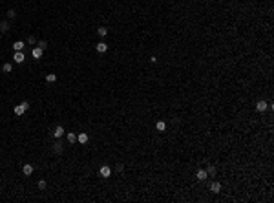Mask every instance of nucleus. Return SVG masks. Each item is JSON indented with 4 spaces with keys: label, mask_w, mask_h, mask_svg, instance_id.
<instances>
[{
    "label": "nucleus",
    "mask_w": 274,
    "mask_h": 203,
    "mask_svg": "<svg viewBox=\"0 0 274 203\" xmlns=\"http://www.w3.org/2000/svg\"><path fill=\"white\" fill-rule=\"evenodd\" d=\"M28 108H29V103L28 101H22L20 105L15 106V115H24V112H26Z\"/></svg>",
    "instance_id": "obj_1"
},
{
    "label": "nucleus",
    "mask_w": 274,
    "mask_h": 203,
    "mask_svg": "<svg viewBox=\"0 0 274 203\" xmlns=\"http://www.w3.org/2000/svg\"><path fill=\"white\" fill-rule=\"evenodd\" d=\"M99 174H101V176L104 177V179H106V177L112 176V168H110L108 165H102L101 168H99Z\"/></svg>",
    "instance_id": "obj_2"
},
{
    "label": "nucleus",
    "mask_w": 274,
    "mask_h": 203,
    "mask_svg": "<svg viewBox=\"0 0 274 203\" xmlns=\"http://www.w3.org/2000/svg\"><path fill=\"white\" fill-rule=\"evenodd\" d=\"M13 61H15V64H22L24 61H26V57H24V53H22V51H15Z\"/></svg>",
    "instance_id": "obj_3"
},
{
    "label": "nucleus",
    "mask_w": 274,
    "mask_h": 203,
    "mask_svg": "<svg viewBox=\"0 0 274 203\" xmlns=\"http://www.w3.org/2000/svg\"><path fill=\"white\" fill-rule=\"evenodd\" d=\"M64 134H66V132H64V128H62V126H57V128L53 130V137H55V139H61Z\"/></svg>",
    "instance_id": "obj_4"
},
{
    "label": "nucleus",
    "mask_w": 274,
    "mask_h": 203,
    "mask_svg": "<svg viewBox=\"0 0 274 203\" xmlns=\"http://www.w3.org/2000/svg\"><path fill=\"white\" fill-rule=\"evenodd\" d=\"M88 139H90V137H88V134H86V132H81V134L77 136V141L81 143V145H86Z\"/></svg>",
    "instance_id": "obj_5"
},
{
    "label": "nucleus",
    "mask_w": 274,
    "mask_h": 203,
    "mask_svg": "<svg viewBox=\"0 0 274 203\" xmlns=\"http://www.w3.org/2000/svg\"><path fill=\"white\" fill-rule=\"evenodd\" d=\"M267 108H269V103H265V101H258L256 103V110L258 112H265Z\"/></svg>",
    "instance_id": "obj_6"
},
{
    "label": "nucleus",
    "mask_w": 274,
    "mask_h": 203,
    "mask_svg": "<svg viewBox=\"0 0 274 203\" xmlns=\"http://www.w3.org/2000/svg\"><path fill=\"white\" fill-rule=\"evenodd\" d=\"M95 49H97L99 53H106V51H108V44H106V42H99L97 46H95Z\"/></svg>",
    "instance_id": "obj_7"
},
{
    "label": "nucleus",
    "mask_w": 274,
    "mask_h": 203,
    "mask_svg": "<svg viewBox=\"0 0 274 203\" xmlns=\"http://www.w3.org/2000/svg\"><path fill=\"white\" fill-rule=\"evenodd\" d=\"M196 177H197V181H205L207 177H208V174H207V170H197V174H196Z\"/></svg>",
    "instance_id": "obj_8"
},
{
    "label": "nucleus",
    "mask_w": 274,
    "mask_h": 203,
    "mask_svg": "<svg viewBox=\"0 0 274 203\" xmlns=\"http://www.w3.org/2000/svg\"><path fill=\"white\" fill-rule=\"evenodd\" d=\"M210 190L214 192V194H219L221 192V183H217V181H214L212 185H210Z\"/></svg>",
    "instance_id": "obj_9"
},
{
    "label": "nucleus",
    "mask_w": 274,
    "mask_h": 203,
    "mask_svg": "<svg viewBox=\"0 0 274 203\" xmlns=\"http://www.w3.org/2000/svg\"><path fill=\"white\" fill-rule=\"evenodd\" d=\"M24 46H26V42H22V40H17L13 44V51H22L24 49Z\"/></svg>",
    "instance_id": "obj_10"
},
{
    "label": "nucleus",
    "mask_w": 274,
    "mask_h": 203,
    "mask_svg": "<svg viewBox=\"0 0 274 203\" xmlns=\"http://www.w3.org/2000/svg\"><path fill=\"white\" fill-rule=\"evenodd\" d=\"M42 53H44V49L37 46V48H35L33 51H31V55H33V59H40V57H42Z\"/></svg>",
    "instance_id": "obj_11"
},
{
    "label": "nucleus",
    "mask_w": 274,
    "mask_h": 203,
    "mask_svg": "<svg viewBox=\"0 0 274 203\" xmlns=\"http://www.w3.org/2000/svg\"><path fill=\"white\" fill-rule=\"evenodd\" d=\"M22 172H24L26 176H31V174H33V165L26 163V165H24V168H22Z\"/></svg>",
    "instance_id": "obj_12"
},
{
    "label": "nucleus",
    "mask_w": 274,
    "mask_h": 203,
    "mask_svg": "<svg viewBox=\"0 0 274 203\" xmlns=\"http://www.w3.org/2000/svg\"><path fill=\"white\" fill-rule=\"evenodd\" d=\"M156 128H157V132H164V130H166V123H164V121H157L156 123Z\"/></svg>",
    "instance_id": "obj_13"
},
{
    "label": "nucleus",
    "mask_w": 274,
    "mask_h": 203,
    "mask_svg": "<svg viewBox=\"0 0 274 203\" xmlns=\"http://www.w3.org/2000/svg\"><path fill=\"white\" fill-rule=\"evenodd\" d=\"M66 139H68V141L73 145V143H77V136H75L73 132H68V134H66Z\"/></svg>",
    "instance_id": "obj_14"
},
{
    "label": "nucleus",
    "mask_w": 274,
    "mask_h": 203,
    "mask_svg": "<svg viewBox=\"0 0 274 203\" xmlns=\"http://www.w3.org/2000/svg\"><path fill=\"white\" fill-rule=\"evenodd\" d=\"M11 70H13V64H11V62H6V64L2 66V71H4V73H11Z\"/></svg>",
    "instance_id": "obj_15"
},
{
    "label": "nucleus",
    "mask_w": 274,
    "mask_h": 203,
    "mask_svg": "<svg viewBox=\"0 0 274 203\" xmlns=\"http://www.w3.org/2000/svg\"><path fill=\"white\" fill-rule=\"evenodd\" d=\"M46 81H48V82H55V81H57V75H55V73H48V75H46Z\"/></svg>",
    "instance_id": "obj_16"
},
{
    "label": "nucleus",
    "mask_w": 274,
    "mask_h": 203,
    "mask_svg": "<svg viewBox=\"0 0 274 203\" xmlns=\"http://www.w3.org/2000/svg\"><path fill=\"white\" fill-rule=\"evenodd\" d=\"M97 33H99V37H106V35H108V29H106V28H99Z\"/></svg>",
    "instance_id": "obj_17"
},
{
    "label": "nucleus",
    "mask_w": 274,
    "mask_h": 203,
    "mask_svg": "<svg viewBox=\"0 0 274 203\" xmlns=\"http://www.w3.org/2000/svg\"><path fill=\"white\" fill-rule=\"evenodd\" d=\"M7 29H9V24H7L6 20L0 22V31H7Z\"/></svg>",
    "instance_id": "obj_18"
},
{
    "label": "nucleus",
    "mask_w": 274,
    "mask_h": 203,
    "mask_svg": "<svg viewBox=\"0 0 274 203\" xmlns=\"http://www.w3.org/2000/svg\"><path fill=\"white\" fill-rule=\"evenodd\" d=\"M53 152H55V154H61V152H62V146H61V143H57V145L53 146Z\"/></svg>",
    "instance_id": "obj_19"
},
{
    "label": "nucleus",
    "mask_w": 274,
    "mask_h": 203,
    "mask_svg": "<svg viewBox=\"0 0 274 203\" xmlns=\"http://www.w3.org/2000/svg\"><path fill=\"white\" fill-rule=\"evenodd\" d=\"M207 174H208V176H214V174H216V167H208Z\"/></svg>",
    "instance_id": "obj_20"
},
{
    "label": "nucleus",
    "mask_w": 274,
    "mask_h": 203,
    "mask_svg": "<svg viewBox=\"0 0 274 203\" xmlns=\"http://www.w3.org/2000/svg\"><path fill=\"white\" fill-rule=\"evenodd\" d=\"M17 17V13H15V9H9L7 11V18H15Z\"/></svg>",
    "instance_id": "obj_21"
},
{
    "label": "nucleus",
    "mask_w": 274,
    "mask_h": 203,
    "mask_svg": "<svg viewBox=\"0 0 274 203\" xmlns=\"http://www.w3.org/2000/svg\"><path fill=\"white\" fill-rule=\"evenodd\" d=\"M38 48L46 49V48H48V42H46V40H40V42H38Z\"/></svg>",
    "instance_id": "obj_22"
},
{
    "label": "nucleus",
    "mask_w": 274,
    "mask_h": 203,
    "mask_svg": "<svg viewBox=\"0 0 274 203\" xmlns=\"http://www.w3.org/2000/svg\"><path fill=\"white\" fill-rule=\"evenodd\" d=\"M38 189H42V190L46 189V181H44V179H40V181H38Z\"/></svg>",
    "instance_id": "obj_23"
},
{
    "label": "nucleus",
    "mask_w": 274,
    "mask_h": 203,
    "mask_svg": "<svg viewBox=\"0 0 274 203\" xmlns=\"http://www.w3.org/2000/svg\"><path fill=\"white\" fill-rule=\"evenodd\" d=\"M35 42H37V38H35V37H29L28 38V44H35Z\"/></svg>",
    "instance_id": "obj_24"
}]
</instances>
